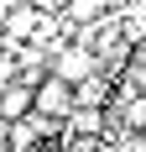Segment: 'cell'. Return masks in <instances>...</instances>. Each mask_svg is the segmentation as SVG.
<instances>
[{
	"instance_id": "obj_1",
	"label": "cell",
	"mask_w": 146,
	"mask_h": 152,
	"mask_svg": "<svg viewBox=\"0 0 146 152\" xmlns=\"http://www.w3.org/2000/svg\"><path fill=\"white\" fill-rule=\"evenodd\" d=\"M73 110H78V84L47 74L42 84H37V115H47V121H68Z\"/></svg>"
},
{
	"instance_id": "obj_2",
	"label": "cell",
	"mask_w": 146,
	"mask_h": 152,
	"mask_svg": "<svg viewBox=\"0 0 146 152\" xmlns=\"http://www.w3.org/2000/svg\"><path fill=\"white\" fill-rule=\"evenodd\" d=\"M37 115V84L31 79H11V84H0V121H31Z\"/></svg>"
},
{
	"instance_id": "obj_3",
	"label": "cell",
	"mask_w": 146,
	"mask_h": 152,
	"mask_svg": "<svg viewBox=\"0 0 146 152\" xmlns=\"http://www.w3.org/2000/svg\"><path fill=\"white\" fill-rule=\"evenodd\" d=\"M37 31H42V11L26 5V0H16L11 16H5V26H0V37H5L11 47H26V42H37Z\"/></svg>"
},
{
	"instance_id": "obj_4",
	"label": "cell",
	"mask_w": 146,
	"mask_h": 152,
	"mask_svg": "<svg viewBox=\"0 0 146 152\" xmlns=\"http://www.w3.org/2000/svg\"><path fill=\"white\" fill-rule=\"evenodd\" d=\"M47 68L58 79H68V84H84V79H94V53H84V47H58L52 58H47Z\"/></svg>"
},
{
	"instance_id": "obj_5",
	"label": "cell",
	"mask_w": 146,
	"mask_h": 152,
	"mask_svg": "<svg viewBox=\"0 0 146 152\" xmlns=\"http://www.w3.org/2000/svg\"><path fill=\"white\" fill-rule=\"evenodd\" d=\"M63 126H68V137H73V142H94V137L104 131V110H94V105H78V110H73Z\"/></svg>"
},
{
	"instance_id": "obj_6",
	"label": "cell",
	"mask_w": 146,
	"mask_h": 152,
	"mask_svg": "<svg viewBox=\"0 0 146 152\" xmlns=\"http://www.w3.org/2000/svg\"><path fill=\"white\" fill-rule=\"evenodd\" d=\"M120 100H125V131H146V94H125L120 89Z\"/></svg>"
},
{
	"instance_id": "obj_7",
	"label": "cell",
	"mask_w": 146,
	"mask_h": 152,
	"mask_svg": "<svg viewBox=\"0 0 146 152\" xmlns=\"http://www.w3.org/2000/svg\"><path fill=\"white\" fill-rule=\"evenodd\" d=\"M104 100H110V89H104V79H84V84H78V105H94V110H99Z\"/></svg>"
}]
</instances>
